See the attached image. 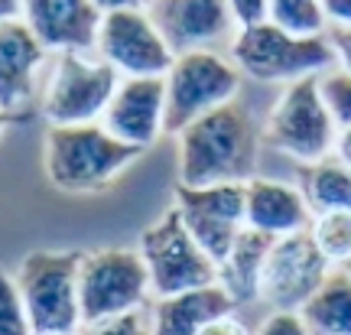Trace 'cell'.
Instances as JSON below:
<instances>
[{"label": "cell", "mask_w": 351, "mask_h": 335, "mask_svg": "<svg viewBox=\"0 0 351 335\" xmlns=\"http://www.w3.org/2000/svg\"><path fill=\"white\" fill-rule=\"evenodd\" d=\"M179 140V186H221L247 183L257 170L261 134L251 111L231 101L218 111L202 114L199 121L176 134Z\"/></svg>", "instance_id": "6da1fadb"}, {"label": "cell", "mask_w": 351, "mask_h": 335, "mask_svg": "<svg viewBox=\"0 0 351 335\" xmlns=\"http://www.w3.org/2000/svg\"><path fill=\"white\" fill-rule=\"evenodd\" d=\"M140 157L143 150L111 137L101 124L49 127L43 147V166L49 183L72 196L101 192Z\"/></svg>", "instance_id": "7a4b0ae2"}, {"label": "cell", "mask_w": 351, "mask_h": 335, "mask_svg": "<svg viewBox=\"0 0 351 335\" xmlns=\"http://www.w3.org/2000/svg\"><path fill=\"white\" fill-rule=\"evenodd\" d=\"M228 59L263 85H293L302 78H319L335 69V52L328 36H293L274 26L270 20L238 30L234 43L228 46Z\"/></svg>", "instance_id": "3957f363"}, {"label": "cell", "mask_w": 351, "mask_h": 335, "mask_svg": "<svg viewBox=\"0 0 351 335\" xmlns=\"http://www.w3.org/2000/svg\"><path fill=\"white\" fill-rule=\"evenodd\" d=\"M82 251H33L26 254L13 280L20 286L33 335H78L82 332V299L78 270Z\"/></svg>", "instance_id": "277c9868"}, {"label": "cell", "mask_w": 351, "mask_h": 335, "mask_svg": "<svg viewBox=\"0 0 351 335\" xmlns=\"http://www.w3.org/2000/svg\"><path fill=\"white\" fill-rule=\"evenodd\" d=\"M339 124L328 114L319 78H302L280 91L263 121V140L300 166H315L335 153Z\"/></svg>", "instance_id": "5b68a950"}, {"label": "cell", "mask_w": 351, "mask_h": 335, "mask_svg": "<svg viewBox=\"0 0 351 335\" xmlns=\"http://www.w3.org/2000/svg\"><path fill=\"white\" fill-rule=\"evenodd\" d=\"M238 65L225 52L202 49L176 56L166 72V134H182L202 114L218 111L231 101H238L241 91Z\"/></svg>", "instance_id": "8992f818"}, {"label": "cell", "mask_w": 351, "mask_h": 335, "mask_svg": "<svg viewBox=\"0 0 351 335\" xmlns=\"http://www.w3.org/2000/svg\"><path fill=\"white\" fill-rule=\"evenodd\" d=\"M150 273L130 248H101L85 254L78 270V299H82V325L121 319L147 310L150 299Z\"/></svg>", "instance_id": "52a82bcc"}, {"label": "cell", "mask_w": 351, "mask_h": 335, "mask_svg": "<svg viewBox=\"0 0 351 335\" xmlns=\"http://www.w3.org/2000/svg\"><path fill=\"white\" fill-rule=\"evenodd\" d=\"M117 85L121 72L101 62L95 52H59L49 85L39 98V114L49 127L98 124Z\"/></svg>", "instance_id": "ba28073f"}, {"label": "cell", "mask_w": 351, "mask_h": 335, "mask_svg": "<svg viewBox=\"0 0 351 335\" xmlns=\"http://www.w3.org/2000/svg\"><path fill=\"white\" fill-rule=\"evenodd\" d=\"M137 251L143 264H147L150 293L156 299L179 297V293H189V290H202V286L218 284V267L192 241L189 228L182 224L176 209H169L163 218H156L143 231Z\"/></svg>", "instance_id": "9c48e42d"}, {"label": "cell", "mask_w": 351, "mask_h": 335, "mask_svg": "<svg viewBox=\"0 0 351 335\" xmlns=\"http://www.w3.org/2000/svg\"><path fill=\"white\" fill-rule=\"evenodd\" d=\"M95 56L117 69L121 78H166L176 59L143 7L104 13L98 26Z\"/></svg>", "instance_id": "30bf717a"}, {"label": "cell", "mask_w": 351, "mask_h": 335, "mask_svg": "<svg viewBox=\"0 0 351 335\" xmlns=\"http://www.w3.org/2000/svg\"><path fill=\"white\" fill-rule=\"evenodd\" d=\"M332 264L319 254L309 231L276 238L267 251L261 277V303L274 312H302V306L322 290Z\"/></svg>", "instance_id": "8fae6325"}, {"label": "cell", "mask_w": 351, "mask_h": 335, "mask_svg": "<svg viewBox=\"0 0 351 335\" xmlns=\"http://www.w3.org/2000/svg\"><path fill=\"white\" fill-rule=\"evenodd\" d=\"M173 209L179 211L192 241L199 244L212 264L228 257L244 224V183H221V186H176Z\"/></svg>", "instance_id": "7c38bea8"}, {"label": "cell", "mask_w": 351, "mask_h": 335, "mask_svg": "<svg viewBox=\"0 0 351 335\" xmlns=\"http://www.w3.org/2000/svg\"><path fill=\"white\" fill-rule=\"evenodd\" d=\"M153 26L160 30L173 56L231 46L238 36V23L231 16L228 0H147Z\"/></svg>", "instance_id": "4fadbf2b"}, {"label": "cell", "mask_w": 351, "mask_h": 335, "mask_svg": "<svg viewBox=\"0 0 351 335\" xmlns=\"http://www.w3.org/2000/svg\"><path fill=\"white\" fill-rule=\"evenodd\" d=\"M98 124L137 150L156 143L166 134V78H121Z\"/></svg>", "instance_id": "5bb4252c"}, {"label": "cell", "mask_w": 351, "mask_h": 335, "mask_svg": "<svg viewBox=\"0 0 351 335\" xmlns=\"http://www.w3.org/2000/svg\"><path fill=\"white\" fill-rule=\"evenodd\" d=\"M43 62H46V49L20 16L0 23V111L20 121L33 117Z\"/></svg>", "instance_id": "9a60e30c"}, {"label": "cell", "mask_w": 351, "mask_h": 335, "mask_svg": "<svg viewBox=\"0 0 351 335\" xmlns=\"http://www.w3.org/2000/svg\"><path fill=\"white\" fill-rule=\"evenodd\" d=\"M104 13L91 0H23L20 20L46 52H95Z\"/></svg>", "instance_id": "2e32d148"}, {"label": "cell", "mask_w": 351, "mask_h": 335, "mask_svg": "<svg viewBox=\"0 0 351 335\" xmlns=\"http://www.w3.org/2000/svg\"><path fill=\"white\" fill-rule=\"evenodd\" d=\"M244 224L257 235H267L270 241H276V238L309 231L313 209L300 192V186L254 176L244 183Z\"/></svg>", "instance_id": "e0dca14e"}, {"label": "cell", "mask_w": 351, "mask_h": 335, "mask_svg": "<svg viewBox=\"0 0 351 335\" xmlns=\"http://www.w3.org/2000/svg\"><path fill=\"white\" fill-rule=\"evenodd\" d=\"M238 310L221 286H202L179 297H163L150 310V335H199L221 316Z\"/></svg>", "instance_id": "ac0fdd59"}, {"label": "cell", "mask_w": 351, "mask_h": 335, "mask_svg": "<svg viewBox=\"0 0 351 335\" xmlns=\"http://www.w3.org/2000/svg\"><path fill=\"white\" fill-rule=\"evenodd\" d=\"M270 244L274 241L267 235H257L251 228H244L241 238L234 241V248L228 251V257L218 264V286L231 297L234 306L261 303V277Z\"/></svg>", "instance_id": "d6986e66"}, {"label": "cell", "mask_w": 351, "mask_h": 335, "mask_svg": "<svg viewBox=\"0 0 351 335\" xmlns=\"http://www.w3.org/2000/svg\"><path fill=\"white\" fill-rule=\"evenodd\" d=\"M313 335H351V280L332 270L322 290L300 312Z\"/></svg>", "instance_id": "ffe728a7"}, {"label": "cell", "mask_w": 351, "mask_h": 335, "mask_svg": "<svg viewBox=\"0 0 351 335\" xmlns=\"http://www.w3.org/2000/svg\"><path fill=\"white\" fill-rule=\"evenodd\" d=\"M300 192L306 196L313 215L322 211H351V166L339 163L335 157L302 166Z\"/></svg>", "instance_id": "44dd1931"}, {"label": "cell", "mask_w": 351, "mask_h": 335, "mask_svg": "<svg viewBox=\"0 0 351 335\" xmlns=\"http://www.w3.org/2000/svg\"><path fill=\"white\" fill-rule=\"evenodd\" d=\"M309 238L315 241L319 254L335 270H341L351 261V211H322V215H313Z\"/></svg>", "instance_id": "7402d4cb"}, {"label": "cell", "mask_w": 351, "mask_h": 335, "mask_svg": "<svg viewBox=\"0 0 351 335\" xmlns=\"http://www.w3.org/2000/svg\"><path fill=\"white\" fill-rule=\"evenodd\" d=\"M267 20L293 36H322L328 30L322 0H267Z\"/></svg>", "instance_id": "603a6c76"}, {"label": "cell", "mask_w": 351, "mask_h": 335, "mask_svg": "<svg viewBox=\"0 0 351 335\" xmlns=\"http://www.w3.org/2000/svg\"><path fill=\"white\" fill-rule=\"evenodd\" d=\"M0 335H33L20 286L3 267H0Z\"/></svg>", "instance_id": "cb8c5ba5"}, {"label": "cell", "mask_w": 351, "mask_h": 335, "mask_svg": "<svg viewBox=\"0 0 351 335\" xmlns=\"http://www.w3.org/2000/svg\"><path fill=\"white\" fill-rule=\"evenodd\" d=\"M319 91H322V101H326L328 114L335 117V124L351 127V75L332 69V72L319 75Z\"/></svg>", "instance_id": "d4e9b609"}, {"label": "cell", "mask_w": 351, "mask_h": 335, "mask_svg": "<svg viewBox=\"0 0 351 335\" xmlns=\"http://www.w3.org/2000/svg\"><path fill=\"white\" fill-rule=\"evenodd\" d=\"M78 335H150V316L140 310V312H130V316H121V319L82 325Z\"/></svg>", "instance_id": "484cf974"}, {"label": "cell", "mask_w": 351, "mask_h": 335, "mask_svg": "<svg viewBox=\"0 0 351 335\" xmlns=\"http://www.w3.org/2000/svg\"><path fill=\"white\" fill-rule=\"evenodd\" d=\"M254 335H313L300 312H270Z\"/></svg>", "instance_id": "4316f807"}, {"label": "cell", "mask_w": 351, "mask_h": 335, "mask_svg": "<svg viewBox=\"0 0 351 335\" xmlns=\"http://www.w3.org/2000/svg\"><path fill=\"white\" fill-rule=\"evenodd\" d=\"M228 7H231V16H234L238 30L267 20V0H228Z\"/></svg>", "instance_id": "83f0119b"}, {"label": "cell", "mask_w": 351, "mask_h": 335, "mask_svg": "<svg viewBox=\"0 0 351 335\" xmlns=\"http://www.w3.org/2000/svg\"><path fill=\"white\" fill-rule=\"evenodd\" d=\"M326 36H328V43H332V52H335V69L351 75V30H335V26H328Z\"/></svg>", "instance_id": "f1b7e54d"}, {"label": "cell", "mask_w": 351, "mask_h": 335, "mask_svg": "<svg viewBox=\"0 0 351 335\" xmlns=\"http://www.w3.org/2000/svg\"><path fill=\"white\" fill-rule=\"evenodd\" d=\"M328 26L335 30H351V0H322Z\"/></svg>", "instance_id": "f546056e"}, {"label": "cell", "mask_w": 351, "mask_h": 335, "mask_svg": "<svg viewBox=\"0 0 351 335\" xmlns=\"http://www.w3.org/2000/svg\"><path fill=\"white\" fill-rule=\"evenodd\" d=\"M199 335H251V329L244 325V319H238V316L231 312V316H221V319L208 323Z\"/></svg>", "instance_id": "4dcf8cb0"}, {"label": "cell", "mask_w": 351, "mask_h": 335, "mask_svg": "<svg viewBox=\"0 0 351 335\" xmlns=\"http://www.w3.org/2000/svg\"><path fill=\"white\" fill-rule=\"evenodd\" d=\"M339 163L351 166V127H341L339 137H335V153H332Z\"/></svg>", "instance_id": "1f68e13d"}, {"label": "cell", "mask_w": 351, "mask_h": 335, "mask_svg": "<svg viewBox=\"0 0 351 335\" xmlns=\"http://www.w3.org/2000/svg\"><path fill=\"white\" fill-rule=\"evenodd\" d=\"M101 13H111V10H127V7H143L147 0H91Z\"/></svg>", "instance_id": "d6a6232c"}, {"label": "cell", "mask_w": 351, "mask_h": 335, "mask_svg": "<svg viewBox=\"0 0 351 335\" xmlns=\"http://www.w3.org/2000/svg\"><path fill=\"white\" fill-rule=\"evenodd\" d=\"M23 10V0H0V23H7V20H16Z\"/></svg>", "instance_id": "836d02e7"}, {"label": "cell", "mask_w": 351, "mask_h": 335, "mask_svg": "<svg viewBox=\"0 0 351 335\" xmlns=\"http://www.w3.org/2000/svg\"><path fill=\"white\" fill-rule=\"evenodd\" d=\"M13 124H23L20 117H13V114H7V111H0V134L7 130V127H13Z\"/></svg>", "instance_id": "e575fe53"}, {"label": "cell", "mask_w": 351, "mask_h": 335, "mask_svg": "<svg viewBox=\"0 0 351 335\" xmlns=\"http://www.w3.org/2000/svg\"><path fill=\"white\" fill-rule=\"evenodd\" d=\"M341 270H345V277H348V280H351V261L345 264V267H341Z\"/></svg>", "instance_id": "d590c367"}]
</instances>
